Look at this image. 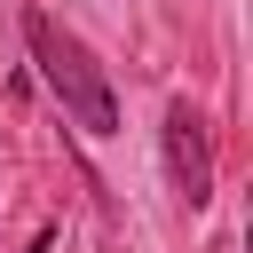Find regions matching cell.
I'll list each match as a JSON object with an SVG mask.
<instances>
[{"label":"cell","mask_w":253,"mask_h":253,"mask_svg":"<svg viewBox=\"0 0 253 253\" xmlns=\"http://www.w3.org/2000/svg\"><path fill=\"white\" fill-rule=\"evenodd\" d=\"M24 40H32V63H40V79H47V95L63 103V119L79 126V134H111L119 126V95H111V79H103V63L87 55V40L79 32H63L55 16H24Z\"/></svg>","instance_id":"6da1fadb"},{"label":"cell","mask_w":253,"mask_h":253,"mask_svg":"<svg viewBox=\"0 0 253 253\" xmlns=\"http://www.w3.org/2000/svg\"><path fill=\"white\" fill-rule=\"evenodd\" d=\"M166 174H174L182 206H206L213 198V134H206V119L190 103L166 111Z\"/></svg>","instance_id":"7a4b0ae2"}]
</instances>
